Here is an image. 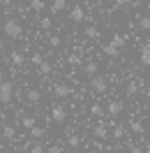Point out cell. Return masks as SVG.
<instances>
[{
    "label": "cell",
    "instance_id": "1",
    "mask_svg": "<svg viewBox=\"0 0 150 153\" xmlns=\"http://www.w3.org/2000/svg\"><path fill=\"white\" fill-rule=\"evenodd\" d=\"M2 30H5V37H10V39H19L23 35V26L16 19H7L5 26H2Z\"/></svg>",
    "mask_w": 150,
    "mask_h": 153
},
{
    "label": "cell",
    "instance_id": "2",
    "mask_svg": "<svg viewBox=\"0 0 150 153\" xmlns=\"http://www.w3.org/2000/svg\"><path fill=\"white\" fill-rule=\"evenodd\" d=\"M12 97H14V84L12 81H2L0 84V102L7 105V102H12Z\"/></svg>",
    "mask_w": 150,
    "mask_h": 153
},
{
    "label": "cell",
    "instance_id": "3",
    "mask_svg": "<svg viewBox=\"0 0 150 153\" xmlns=\"http://www.w3.org/2000/svg\"><path fill=\"white\" fill-rule=\"evenodd\" d=\"M90 86H93L95 93H104V91L109 88V84H106L104 76H93V79H90Z\"/></svg>",
    "mask_w": 150,
    "mask_h": 153
},
{
    "label": "cell",
    "instance_id": "4",
    "mask_svg": "<svg viewBox=\"0 0 150 153\" xmlns=\"http://www.w3.org/2000/svg\"><path fill=\"white\" fill-rule=\"evenodd\" d=\"M53 95L56 97H69V95H74V88L65 86V84H58V86L53 88Z\"/></svg>",
    "mask_w": 150,
    "mask_h": 153
},
{
    "label": "cell",
    "instance_id": "5",
    "mask_svg": "<svg viewBox=\"0 0 150 153\" xmlns=\"http://www.w3.org/2000/svg\"><path fill=\"white\" fill-rule=\"evenodd\" d=\"M83 16H85L83 7H81V5H74V7H72V12H69V19L76 21V23H81V21H83Z\"/></svg>",
    "mask_w": 150,
    "mask_h": 153
},
{
    "label": "cell",
    "instance_id": "6",
    "mask_svg": "<svg viewBox=\"0 0 150 153\" xmlns=\"http://www.w3.org/2000/svg\"><path fill=\"white\" fill-rule=\"evenodd\" d=\"M51 118L56 121V123H62L67 118V111L62 109V107H53V111H51Z\"/></svg>",
    "mask_w": 150,
    "mask_h": 153
},
{
    "label": "cell",
    "instance_id": "7",
    "mask_svg": "<svg viewBox=\"0 0 150 153\" xmlns=\"http://www.w3.org/2000/svg\"><path fill=\"white\" fill-rule=\"evenodd\" d=\"M16 116H19V121L23 123V128H28V130H32V128L37 125L35 123V116H23V114H16Z\"/></svg>",
    "mask_w": 150,
    "mask_h": 153
},
{
    "label": "cell",
    "instance_id": "8",
    "mask_svg": "<svg viewBox=\"0 0 150 153\" xmlns=\"http://www.w3.org/2000/svg\"><path fill=\"white\" fill-rule=\"evenodd\" d=\"M122 111V102L120 100H113V102H109V116H118Z\"/></svg>",
    "mask_w": 150,
    "mask_h": 153
},
{
    "label": "cell",
    "instance_id": "9",
    "mask_svg": "<svg viewBox=\"0 0 150 153\" xmlns=\"http://www.w3.org/2000/svg\"><path fill=\"white\" fill-rule=\"evenodd\" d=\"M83 72L88 76H97V63H95V60H88V63L83 65Z\"/></svg>",
    "mask_w": 150,
    "mask_h": 153
},
{
    "label": "cell",
    "instance_id": "10",
    "mask_svg": "<svg viewBox=\"0 0 150 153\" xmlns=\"http://www.w3.org/2000/svg\"><path fill=\"white\" fill-rule=\"evenodd\" d=\"M141 63L146 67H150V44H146V47L141 49Z\"/></svg>",
    "mask_w": 150,
    "mask_h": 153
},
{
    "label": "cell",
    "instance_id": "11",
    "mask_svg": "<svg viewBox=\"0 0 150 153\" xmlns=\"http://www.w3.org/2000/svg\"><path fill=\"white\" fill-rule=\"evenodd\" d=\"M102 51H104V56H109V58H115V56H118V49L113 47V44H104Z\"/></svg>",
    "mask_w": 150,
    "mask_h": 153
},
{
    "label": "cell",
    "instance_id": "12",
    "mask_svg": "<svg viewBox=\"0 0 150 153\" xmlns=\"http://www.w3.org/2000/svg\"><path fill=\"white\" fill-rule=\"evenodd\" d=\"M129 128H132V132L143 134V123H141V121H136V118H132V121H129Z\"/></svg>",
    "mask_w": 150,
    "mask_h": 153
},
{
    "label": "cell",
    "instance_id": "13",
    "mask_svg": "<svg viewBox=\"0 0 150 153\" xmlns=\"http://www.w3.org/2000/svg\"><path fill=\"white\" fill-rule=\"evenodd\" d=\"M95 137H97V139H106V137H109L106 125H97V128H95Z\"/></svg>",
    "mask_w": 150,
    "mask_h": 153
},
{
    "label": "cell",
    "instance_id": "14",
    "mask_svg": "<svg viewBox=\"0 0 150 153\" xmlns=\"http://www.w3.org/2000/svg\"><path fill=\"white\" fill-rule=\"evenodd\" d=\"M65 7H67L65 0H53V2H51V12H56V14H58V12H62Z\"/></svg>",
    "mask_w": 150,
    "mask_h": 153
},
{
    "label": "cell",
    "instance_id": "15",
    "mask_svg": "<svg viewBox=\"0 0 150 153\" xmlns=\"http://www.w3.org/2000/svg\"><path fill=\"white\" fill-rule=\"evenodd\" d=\"M26 97H28V102H39V97H42V95H39L37 88H30L28 93H26Z\"/></svg>",
    "mask_w": 150,
    "mask_h": 153
},
{
    "label": "cell",
    "instance_id": "16",
    "mask_svg": "<svg viewBox=\"0 0 150 153\" xmlns=\"http://www.w3.org/2000/svg\"><path fill=\"white\" fill-rule=\"evenodd\" d=\"M2 134H5V139H14V137H16L14 125H5V128H2Z\"/></svg>",
    "mask_w": 150,
    "mask_h": 153
},
{
    "label": "cell",
    "instance_id": "17",
    "mask_svg": "<svg viewBox=\"0 0 150 153\" xmlns=\"http://www.w3.org/2000/svg\"><path fill=\"white\" fill-rule=\"evenodd\" d=\"M85 37L88 39H97L99 37V30L95 28V26H88V28H85Z\"/></svg>",
    "mask_w": 150,
    "mask_h": 153
},
{
    "label": "cell",
    "instance_id": "18",
    "mask_svg": "<svg viewBox=\"0 0 150 153\" xmlns=\"http://www.w3.org/2000/svg\"><path fill=\"white\" fill-rule=\"evenodd\" d=\"M44 7H46L44 0H32V2H30V10H32V12H42Z\"/></svg>",
    "mask_w": 150,
    "mask_h": 153
},
{
    "label": "cell",
    "instance_id": "19",
    "mask_svg": "<svg viewBox=\"0 0 150 153\" xmlns=\"http://www.w3.org/2000/svg\"><path fill=\"white\" fill-rule=\"evenodd\" d=\"M30 137H32V139H42V137H44V128H39V125H35V128L30 130Z\"/></svg>",
    "mask_w": 150,
    "mask_h": 153
},
{
    "label": "cell",
    "instance_id": "20",
    "mask_svg": "<svg viewBox=\"0 0 150 153\" xmlns=\"http://www.w3.org/2000/svg\"><path fill=\"white\" fill-rule=\"evenodd\" d=\"M37 70H39V74L49 76V74H51V63H49V60H44V63H42V65H39Z\"/></svg>",
    "mask_w": 150,
    "mask_h": 153
},
{
    "label": "cell",
    "instance_id": "21",
    "mask_svg": "<svg viewBox=\"0 0 150 153\" xmlns=\"http://www.w3.org/2000/svg\"><path fill=\"white\" fill-rule=\"evenodd\" d=\"M111 44L115 49H120L122 44H125V37H122V35H113V37H111Z\"/></svg>",
    "mask_w": 150,
    "mask_h": 153
},
{
    "label": "cell",
    "instance_id": "22",
    "mask_svg": "<svg viewBox=\"0 0 150 153\" xmlns=\"http://www.w3.org/2000/svg\"><path fill=\"white\" fill-rule=\"evenodd\" d=\"M67 144H69L72 149H79V144H81V139H79L76 134H69V137H67Z\"/></svg>",
    "mask_w": 150,
    "mask_h": 153
},
{
    "label": "cell",
    "instance_id": "23",
    "mask_svg": "<svg viewBox=\"0 0 150 153\" xmlns=\"http://www.w3.org/2000/svg\"><path fill=\"white\" fill-rule=\"evenodd\" d=\"M136 91H139V84H136V81H129V84H127V95H136Z\"/></svg>",
    "mask_w": 150,
    "mask_h": 153
},
{
    "label": "cell",
    "instance_id": "24",
    "mask_svg": "<svg viewBox=\"0 0 150 153\" xmlns=\"http://www.w3.org/2000/svg\"><path fill=\"white\" fill-rule=\"evenodd\" d=\"M90 114H93V116H104V109L97 105V102H95V105L90 107Z\"/></svg>",
    "mask_w": 150,
    "mask_h": 153
},
{
    "label": "cell",
    "instance_id": "25",
    "mask_svg": "<svg viewBox=\"0 0 150 153\" xmlns=\"http://www.w3.org/2000/svg\"><path fill=\"white\" fill-rule=\"evenodd\" d=\"M139 28L141 30H150V16H143V19L139 21Z\"/></svg>",
    "mask_w": 150,
    "mask_h": 153
},
{
    "label": "cell",
    "instance_id": "26",
    "mask_svg": "<svg viewBox=\"0 0 150 153\" xmlns=\"http://www.w3.org/2000/svg\"><path fill=\"white\" fill-rule=\"evenodd\" d=\"M49 44H51V47L56 49V47H60V44H62V39L58 37V35H51V37H49Z\"/></svg>",
    "mask_w": 150,
    "mask_h": 153
},
{
    "label": "cell",
    "instance_id": "27",
    "mask_svg": "<svg viewBox=\"0 0 150 153\" xmlns=\"http://www.w3.org/2000/svg\"><path fill=\"white\" fill-rule=\"evenodd\" d=\"M30 63H32V65H35V67H39V65H42V63H44V58L39 56V53H32V58H30Z\"/></svg>",
    "mask_w": 150,
    "mask_h": 153
},
{
    "label": "cell",
    "instance_id": "28",
    "mask_svg": "<svg viewBox=\"0 0 150 153\" xmlns=\"http://www.w3.org/2000/svg\"><path fill=\"white\" fill-rule=\"evenodd\" d=\"M12 63H14V65H21V63H23V56H21L19 51H14V53H12Z\"/></svg>",
    "mask_w": 150,
    "mask_h": 153
},
{
    "label": "cell",
    "instance_id": "29",
    "mask_svg": "<svg viewBox=\"0 0 150 153\" xmlns=\"http://www.w3.org/2000/svg\"><path fill=\"white\" fill-rule=\"evenodd\" d=\"M67 63H69V65H79V63H81V56H76V53H72V56L67 58Z\"/></svg>",
    "mask_w": 150,
    "mask_h": 153
},
{
    "label": "cell",
    "instance_id": "30",
    "mask_svg": "<svg viewBox=\"0 0 150 153\" xmlns=\"http://www.w3.org/2000/svg\"><path fill=\"white\" fill-rule=\"evenodd\" d=\"M122 134H125V130H122L120 125H115V128H113V137H115V139H122Z\"/></svg>",
    "mask_w": 150,
    "mask_h": 153
},
{
    "label": "cell",
    "instance_id": "31",
    "mask_svg": "<svg viewBox=\"0 0 150 153\" xmlns=\"http://www.w3.org/2000/svg\"><path fill=\"white\" fill-rule=\"evenodd\" d=\"M49 153H62V146H60V144H51V146H49Z\"/></svg>",
    "mask_w": 150,
    "mask_h": 153
},
{
    "label": "cell",
    "instance_id": "32",
    "mask_svg": "<svg viewBox=\"0 0 150 153\" xmlns=\"http://www.w3.org/2000/svg\"><path fill=\"white\" fill-rule=\"evenodd\" d=\"M30 153H44V149H42L39 144H32V146H30Z\"/></svg>",
    "mask_w": 150,
    "mask_h": 153
},
{
    "label": "cell",
    "instance_id": "33",
    "mask_svg": "<svg viewBox=\"0 0 150 153\" xmlns=\"http://www.w3.org/2000/svg\"><path fill=\"white\" fill-rule=\"evenodd\" d=\"M39 26H42V28H49V26H51V19H42V21H39Z\"/></svg>",
    "mask_w": 150,
    "mask_h": 153
},
{
    "label": "cell",
    "instance_id": "34",
    "mask_svg": "<svg viewBox=\"0 0 150 153\" xmlns=\"http://www.w3.org/2000/svg\"><path fill=\"white\" fill-rule=\"evenodd\" d=\"M129 153H141V149H139V146H132V151Z\"/></svg>",
    "mask_w": 150,
    "mask_h": 153
},
{
    "label": "cell",
    "instance_id": "35",
    "mask_svg": "<svg viewBox=\"0 0 150 153\" xmlns=\"http://www.w3.org/2000/svg\"><path fill=\"white\" fill-rule=\"evenodd\" d=\"M146 95H148V100H150V88H148V91H146Z\"/></svg>",
    "mask_w": 150,
    "mask_h": 153
},
{
    "label": "cell",
    "instance_id": "36",
    "mask_svg": "<svg viewBox=\"0 0 150 153\" xmlns=\"http://www.w3.org/2000/svg\"><path fill=\"white\" fill-rule=\"evenodd\" d=\"M0 153H2V151H0Z\"/></svg>",
    "mask_w": 150,
    "mask_h": 153
}]
</instances>
